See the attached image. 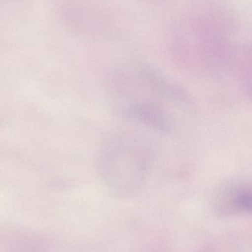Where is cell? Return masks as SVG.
<instances>
[{
    "instance_id": "1",
    "label": "cell",
    "mask_w": 252,
    "mask_h": 252,
    "mask_svg": "<svg viewBox=\"0 0 252 252\" xmlns=\"http://www.w3.org/2000/svg\"><path fill=\"white\" fill-rule=\"evenodd\" d=\"M109 99L118 115L161 132L173 131L193 112L192 101L181 89L137 66L113 74Z\"/></svg>"
},
{
    "instance_id": "2",
    "label": "cell",
    "mask_w": 252,
    "mask_h": 252,
    "mask_svg": "<svg viewBox=\"0 0 252 252\" xmlns=\"http://www.w3.org/2000/svg\"><path fill=\"white\" fill-rule=\"evenodd\" d=\"M151 163L150 150L142 138L133 133H116L102 149L101 172L114 191L127 193L143 185L149 176Z\"/></svg>"
},
{
    "instance_id": "3",
    "label": "cell",
    "mask_w": 252,
    "mask_h": 252,
    "mask_svg": "<svg viewBox=\"0 0 252 252\" xmlns=\"http://www.w3.org/2000/svg\"><path fill=\"white\" fill-rule=\"evenodd\" d=\"M215 208L220 213H242L252 207V186L239 179H232L220 184L213 193Z\"/></svg>"
}]
</instances>
